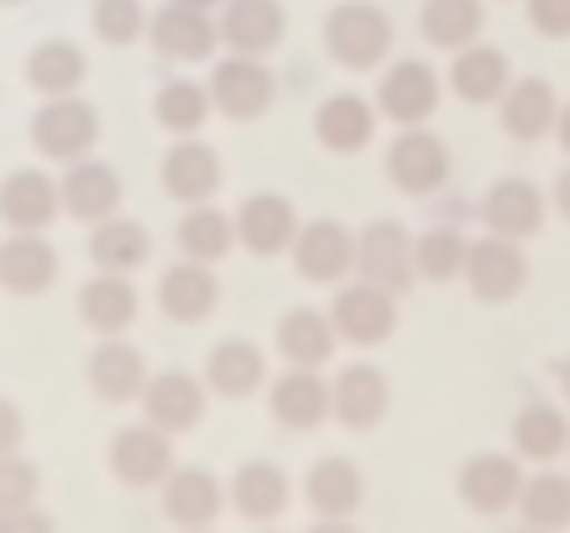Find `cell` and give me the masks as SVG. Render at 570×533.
Returning <instances> with one entry per match:
<instances>
[{
  "label": "cell",
  "mask_w": 570,
  "mask_h": 533,
  "mask_svg": "<svg viewBox=\"0 0 570 533\" xmlns=\"http://www.w3.org/2000/svg\"><path fill=\"white\" fill-rule=\"evenodd\" d=\"M325 52L351 73L377 69L393 52V21L372 0H341L325 17Z\"/></svg>",
  "instance_id": "1"
},
{
  "label": "cell",
  "mask_w": 570,
  "mask_h": 533,
  "mask_svg": "<svg viewBox=\"0 0 570 533\" xmlns=\"http://www.w3.org/2000/svg\"><path fill=\"white\" fill-rule=\"evenodd\" d=\"M387 178L409 199H430L450 184V147L434 137L430 126H403L387 147Z\"/></svg>",
  "instance_id": "2"
},
{
  "label": "cell",
  "mask_w": 570,
  "mask_h": 533,
  "mask_svg": "<svg viewBox=\"0 0 570 533\" xmlns=\"http://www.w3.org/2000/svg\"><path fill=\"white\" fill-rule=\"evenodd\" d=\"M356 277L382 293H409L414 288V236L397 220H372L356 236Z\"/></svg>",
  "instance_id": "3"
},
{
  "label": "cell",
  "mask_w": 570,
  "mask_h": 533,
  "mask_svg": "<svg viewBox=\"0 0 570 533\" xmlns=\"http://www.w3.org/2000/svg\"><path fill=\"white\" fill-rule=\"evenodd\" d=\"M523 461L519 455H498V450H487V455H471L461 465V476H455V492L466 502L476 517H502L513 513L523 497Z\"/></svg>",
  "instance_id": "4"
},
{
  "label": "cell",
  "mask_w": 570,
  "mask_h": 533,
  "mask_svg": "<svg viewBox=\"0 0 570 533\" xmlns=\"http://www.w3.org/2000/svg\"><path fill=\"white\" fill-rule=\"evenodd\" d=\"M461 277H466L471 298H482V304H513V298L529 288V257H523V241H502V236L471 241L466 273Z\"/></svg>",
  "instance_id": "5"
},
{
  "label": "cell",
  "mask_w": 570,
  "mask_h": 533,
  "mask_svg": "<svg viewBox=\"0 0 570 533\" xmlns=\"http://www.w3.org/2000/svg\"><path fill=\"white\" fill-rule=\"evenodd\" d=\"M440 95H445V79L424 58H397L377 85V116L397 126H424L440 110Z\"/></svg>",
  "instance_id": "6"
},
{
  "label": "cell",
  "mask_w": 570,
  "mask_h": 533,
  "mask_svg": "<svg viewBox=\"0 0 570 533\" xmlns=\"http://www.w3.org/2000/svg\"><path fill=\"white\" fill-rule=\"evenodd\" d=\"M330 325L351 345H382V340H393V329H397V298L362 283V277L341 283L335 304H330Z\"/></svg>",
  "instance_id": "7"
},
{
  "label": "cell",
  "mask_w": 570,
  "mask_h": 533,
  "mask_svg": "<svg viewBox=\"0 0 570 533\" xmlns=\"http://www.w3.org/2000/svg\"><path fill=\"white\" fill-rule=\"evenodd\" d=\"M110 476L131 492H153L174 476V440L153 424H131L110 440Z\"/></svg>",
  "instance_id": "8"
},
{
  "label": "cell",
  "mask_w": 570,
  "mask_h": 533,
  "mask_svg": "<svg viewBox=\"0 0 570 533\" xmlns=\"http://www.w3.org/2000/svg\"><path fill=\"white\" fill-rule=\"evenodd\" d=\"M482 220H487V236L529 241L550 220V194L539 189V184H529V178H498L482 199Z\"/></svg>",
  "instance_id": "9"
},
{
  "label": "cell",
  "mask_w": 570,
  "mask_h": 533,
  "mask_svg": "<svg viewBox=\"0 0 570 533\" xmlns=\"http://www.w3.org/2000/svg\"><path fill=\"white\" fill-rule=\"evenodd\" d=\"M387 408H393L387 372H377V366H366V362H351L335 372V382H330V413H335V424L366 434L387 418Z\"/></svg>",
  "instance_id": "10"
},
{
  "label": "cell",
  "mask_w": 570,
  "mask_h": 533,
  "mask_svg": "<svg viewBox=\"0 0 570 533\" xmlns=\"http://www.w3.org/2000/svg\"><path fill=\"white\" fill-rule=\"evenodd\" d=\"M294 267L309 283H351V273H356V236H351L341 220H309L298 225L294 236Z\"/></svg>",
  "instance_id": "11"
},
{
  "label": "cell",
  "mask_w": 570,
  "mask_h": 533,
  "mask_svg": "<svg viewBox=\"0 0 570 533\" xmlns=\"http://www.w3.org/2000/svg\"><path fill=\"white\" fill-rule=\"evenodd\" d=\"M273 73L262 58H242V52H230L225 63H215L209 73V105L225 110L230 121H257L262 110L273 105Z\"/></svg>",
  "instance_id": "12"
},
{
  "label": "cell",
  "mask_w": 570,
  "mask_h": 533,
  "mask_svg": "<svg viewBox=\"0 0 570 533\" xmlns=\"http://www.w3.org/2000/svg\"><path fill=\"white\" fill-rule=\"evenodd\" d=\"M95 137H100L95 110H89L85 100H73V95L48 100L32 121V147L42 157H58V162H79V157L95 147Z\"/></svg>",
  "instance_id": "13"
},
{
  "label": "cell",
  "mask_w": 570,
  "mask_h": 533,
  "mask_svg": "<svg viewBox=\"0 0 570 533\" xmlns=\"http://www.w3.org/2000/svg\"><path fill=\"white\" fill-rule=\"evenodd\" d=\"M147 32H153V48L163 58H174V63H199V58L220 48V27L209 21V11L178 6V0H168L157 17H147Z\"/></svg>",
  "instance_id": "14"
},
{
  "label": "cell",
  "mask_w": 570,
  "mask_h": 533,
  "mask_svg": "<svg viewBox=\"0 0 570 533\" xmlns=\"http://www.w3.org/2000/svg\"><path fill=\"white\" fill-rule=\"evenodd\" d=\"M498 121L513 141H544V137H554V121H560V95H554L550 79L523 73L498 100Z\"/></svg>",
  "instance_id": "15"
},
{
  "label": "cell",
  "mask_w": 570,
  "mask_h": 533,
  "mask_svg": "<svg viewBox=\"0 0 570 533\" xmlns=\"http://www.w3.org/2000/svg\"><path fill=\"white\" fill-rule=\"evenodd\" d=\"M220 513H225V486L209 476L205 465H174V476L163 482V517L174 529L194 533L209 529Z\"/></svg>",
  "instance_id": "16"
},
{
  "label": "cell",
  "mask_w": 570,
  "mask_h": 533,
  "mask_svg": "<svg viewBox=\"0 0 570 533\" xmlns=\"http://www.w3.org/2000/svg\"><path fill=\"white\" fill-rule=\"evenodd\" d=\"M445 85L455 89V100H466V105H498L508 95V85H513V63L492 42H471V48L450 52Z\"/></svg>",
  "instance_id": "17"
},
{
  "label": "cell",
  "mask_w": 570,
  "mask_h": 533,
  "mask_svg": "<svg viewBox=\"0 0 570 533\" xmlns=\"http://www.w3.org/2000/svg\"><path fill=\"white\" fill-rule=\"evenodd\" d=\"M141 418L163 430L168 440L174 434H189L199 418H205V387L199 377L189 372H163V377L147 382V393H141Z\"/></svg>",
  "instance_id": "18"
},
{
  "label": "cell",
  "mask_w": 570,
  "mask_h": 533,
  "mask_svg": "<svg viewBox=\"0 0 570 533\" xmlns=\"http://www.w3.org/2000/svg\"><path fill=\"white\" fill-rule=\"evenodd\" d=\"M225 502L246 517V523H277L294 502V486H288V471L273 461H246L230 486H225Z\"/></svg>",
  "instance_id": "19"
},
{
  "label": "cell",
  "mask_w": 570,
  "mask_h": 533,
  "mask_svg": "<svg viewBox=\"0 0 570 533\" xmlns=\"http://www.w3.org/2000/svg\"><path fill=\"white\" fill-rule=\"evenodd\" d=\"M215 27H220V42L230 52H242V58H267V52L283 42L288 17H283L277 0H225V11Z\"/></svg>",
  "instance_id": "20"
},
{
  "label": "cell",
  "mask_w": 570,
  "mask_h": 533,
  "mask_svg": "<svg viewBox=\"0 0 570 533\" xmlns=\"http://www.w3.org/2000/svg\"><path fill=\"white\" fill-rule=\"evenodd\" d=\"M267 408L283 430L309 434L330 418V382L320 372H304V366H288L283 377L267 387Z\"/></svg>",
  "instance_id": "21"
},
{
  "label": "cell",
  "mask_w": 570,
  "mask_h": 533,
  "mask_svg": "<svg viewBox=\"0 0 570 533\" xmlns=\"http://www.w3.org/2000/svg\"><path fill=\"white\" fill-rule=\"evenodd\" d=\"M230 220H236V241H242L252 257H277V251H288L298 236V215L283 194H252Z\"/></svg>",
  "instance_id": "22"
},
{
  "label": "cell",
  "mask_w": 570,
  "mask_h": 533,
  "mask_svg": "<svg viewBox=\"0 0 570 533\" xmlns=\"http://www.w3.org/2000/svg\"><path fill=\"white\" fill-rule=\"evenodd\" d=\"M157 304H163V314L178 319V325H205L209 314H215V304H220V283H215V273H209L205 261L184 257L178 267L163 273V283H157Z\"/></svg>",
  "instance_id": "23"
},
{
  "label": "cell",
  "mask_w": 570,
  "mask_h": 533,
  "mask_svg": "<svg viewBox=\"0 0 570 533\" xmlns=\"http://www.w3.org/2000/svg\"><path fill=\"white\" fill-rule=\"evenodd\" d=\"M163 189L174 194L178 205H209L220 189V157L205 141L184 137L174 152L163 157Z\"/></svg>",
  "instance_id": "24"
},
{
  "label": "cell",
  "mask_w": 570,
  "mask_h": 533,
  "mask_svg": "<svg viewBox=\"0 0 570 533\" xmlns=\"http://www.w3.org/2000/svg\"><path fill=\"white\" fill-rule=\"evenodd\" d=\"M58 199H63V209H69V215L100 225V220H110V215L121 209V178H116V168H110V162H89V157H79V162L63 172Z\"/></svg>",
  "instance_id": "25"
},
{
  "label": "cell",
  "mask_w": 570,
  "mask_h": 533,
  "mask_svg": "<svg viewBox=\"0 0 570 533\" xmlns=\"http://www.w3.org/2000/svg\"><path fill=\"white\" fill-rule=\"evenodd\" d=\"M304 502H309L320 517H351L366 502L362 465L346 461V455H325V461H314V471L304 476Z\"/></svg>",
  "instance_id": "26"
},
{
  "label": "cell",
  "mask_w": 570,
  "mask_h": 533,
  "mask_svg": "<svg viewBox=\"0 0 570 533\" xmlns=\"http://www.w3.org/2000/svg\"><path fill=\"white\" fill-rule=\"evenodd\" d=\"M372 131H377V110L362 95H330L314 110V137H320L325 152H341V157L362 152L366 141H372Z\"/></svg>",
  "instance_id": "27"
},
{
  "label": "cell",
  "mask_w": 570,
  "mask_h": 533,
  "mask_svg": "<svg viewBox=\"0 0 570 533\" xmlns=\"http://www.w3.org/2000/svg\"><path fill=\"white\" fill-rule=\"evenodd\" d=\"M205 387L215 397H252L267 387V356L252 340H220L205 362Z\"/></svg>",
  "instance_id": "28"
},
{
  "label": "cell",
  "mask_w": 570,
  "mask_h": 533,
  "mask_svg": "<svg viewBox=\"0 0 570 533\" xmlns=\"http://www.w3.org/2000/svg\"><path fill=\"white\" fill-rule=\"evenodd\" d=\"M335 325L330 314L320 309H288L277 319V356L288 366H304V372H320V366L335 356Z\"/></svg>",
  "instance_id": "29"
},
{
  "label": "cell",
  "mask_w": 570,
  "mask_h": 533,
  "mask_svg": "<svg viewBox=\"0 0 570 533\" xmlns=\"http://www.w3.org/2000/svg\"><path fill=\"white\" fill-rule=\"evenodd\" d=\"M63 209V199H58V184L52 178H42L37 168L27 172H11L6 184H0V220L11 225V230H42V225H52V215Z\"/></svg>",
  "instance_id": "30"
},
{
  "label": "cell",
  "mask_w": 570,
  "mask_h": 533,
  "mask_svg": "<svg viewBox=\"0 0 570 533\" xmlns=\"http://www.w3.org/2000/svg\"><path fill=\"white\" fill-rule=\"evenodd\" d=\"M147 362H141L137 345L126 340H100V351L89 356V387L105 397V403H137L147 393Z\"/></svg>",
  "instance_id": "31"
},
{
  "label": "cell",
  "mask_w": 570,
  "mask_h": 533,
  "mask_svg": "<svg viewBox=\"0 0 570 533\" xmlns=\"http://www.w3.org/2000/svg\"><path fill=\"white\" fill-rule=\"evenodd\" d=\"M513 455L534 465H554L570 455V418L554 403H523L513 418Z\"/></svg>",
  "instance_id": "32"
},
{
  "label": "cell",
  "mask_w": 570,
  "mask_h": 533,
  "mask_svg": "<svg viewBox=\"0 0 570 533\" xmlns=\"http://www.w3.org/2000/svg\"><path fill=\"white\" fill-rule=\"evenodd\" d=\"M487 27V0H424L419 11V32L440 52H461L471 42H482Z\"/></svg>",
  "instance_id": "33"
},
{
  "label": "cell",
  "mask_w": 570,
  "mask_h": 533,
  "mask_svg": "<svg viewBox=\"0 0 570 533\" xmlns=\"http://www.w3.org/2000/svg\"><path fill=\"white\" fill-rule=\"evenodd\" d=\"M52 277H58V257H52V246L32 230H17L11 241L0 246V288L6 293H21V298H32V293L52 288Z\"/></svg>",
  "instance_id": "34"
},
{
  "label": "cell",
  "mask_w": 570,
  "mask_h": 533,
  "mask_svg": "<svg viewBox=\"0 0 570 533\" xmlns=\"http://www.w3.org/2000/svg\"><path fill=\"white\" fill-rule=\"evenodd\" d=\"M513 513L523 517V529L539 533H566L570 529V471L539 465L534 476L523 482V497Z\"/></svg>",
  "instance_id": "35"
},
{
  "label": "cell",
  "mask_w": 570,
  "mask_h": 533,
  "mask_svg": "<svg viewBox=\"0 0 570 533\" xmlns=\"http://www.w3.org/2000/svg\"><path fill=\"white\" fill-rule=\"evenodd\" d=\"M79 314H85V325L95 329V335H121V329L137 319V288L116 273H100L79 293Z\"/></svg>",
  "instance_id": "36"
},
{
  "label": "cell",
  "mask_w": 570,
  "mask_h": 533,
  "mask_svg": "<svg viewBox=\"0 0 570 533\" xmlns=\"http://www.w3.org/2000/svg\"><path fill=\"white\" fill-rule=\"evenodd\" d=\"M147 251H153V241H147V230H141L137 220H121V215H110V220L95 225V236H89V257H95V267L100 273H137L141 261H147Z\"/></svg>",
  "instance_id": "37"
},
{
  "label": "cell",
  "mask_w": 570,
  "mask_h": 533,
  "mask_svg": "<svg viewBox=\"0 0 570 533\" xmlns=\"http://www.w3.org/2000/svg\"><path fill=\"white\" fill-rule=\"evenodd\" d=\"M85 52L73 48V42H42V48L27 58V79H32L37 95H48V100H63L73 89L85 85Z\"/></svg>",
  "instance_id": "38"
},
{
  "label": "cell",
  "mask_w": 570,
  "mask_h": 533,
  "mask_svg": "<svg viewBox=\"0 0 570 533\" xmlns=\"http://www.w3.org/2000/svg\"><path fill=\"white\" fill-rule=\"evenodd\" d=\"M230 246H236V220L225 215V209H209V205H194L178 225V251L189 261H220L230 257Z\"/></svg>",
  "instance_id": "39"
},
{
  "label": "cell",
  "mask_w": 570,
  "mask_h": 533,
  "mask_svg": "<svg viewBox=\"0 0 570 533\" xmlns=\"http://www.w3.org/2000/svg\"><path fill=\"white\" fill-rule=\"evenodd\" d=\"M466 251L471 241L455 230V225H434L414 241V277L424 283H450V277L466 273Z\"/></svg>",
  "instance_id": "40"
},
{
  "label": "cell",
  "mask_w": 570,
  "mask_h": 533,
  "mask_svg": "<svg viewBox=\"0 0 570 533\" xmlns=\"http://www.w3.org/2000/svg\"><path fill=\"white\" fill-rule=\"evenodd\" d=\"M153 116L163 131H174V137H194L209 116V89L194 85V79H174V85L157 89L153 100Z\"/></svg>",
  "instance_id": "41"
},
{
  "label": "cell",
  "mask_w": 570,
  "mask_h": 533,
  "mask_svg": "<svg viewBox=\"0 0 570 533\" xmlns=\"http://www.w3.org/2000/svg\"><path fill=\"white\" fill-rule=\"evenodd\" d=\"M95 32H100V42H110V48L137 42V37L147 32L141 0H95Z\"/></svg>",
  "instance_id": "42"
},
{
  "label": "cell",
  "mask_w": 570,
  "mask_h": 533,
  "mask_svg": "<svg viewBox=\"0 0 570 533\" xmlns=\"http://www.w3.org/2000/svg\"><path fill=\"white\" fill-rule=\"evenodd\" d=\"M37 476L32 461H21V455H0V513H21V507H37Z\"/></svg>",
  "instance_id": "43"
},
{
  "label": "cell",
  "mask_w": 570,
  "mask_h": 533,
  "mask_svg": "<svg viewBox=\"0 0 570 533\" xmlns=\"http://www.w3.org/2000/svg\"><path fill=\"white\" fill-rule=\"evenodd\" d=\"M523 11H529V27L539 37H550V42L570 37V0H523Z\"/></svg>",
  "instance_id": "44"
},
{
  "label": "cell",
  "mask_w": 570,
  "mask_h": 533,
  "mask_svg": "<svg viewBox=\"0 0 570 533\" xmlns=\"http://www.w3.org/2000/svg\"><path fill=\"white\" fill-rule=\"evenodd\" d=\"M21 434H27V424H21L17 403H6V397H0V455H17Z\"/></svg>",
  "instance_id": "45"
},
{
  "label": "cell",
  "mask_w": 570,
  "mask_h": 533,
  "mask_svg": "<svg viewBox=\"0 0 570 533\" xmlns=\"http://www.w3.org/2000/svg\"><path fill=\"white\" fill-rule=\"evenodd\" d=\"M0 533H52V517H42L37 507H21V513H0Z\"/></svg>",
  "instance_id": "46"
},
{
  "label": "cell",
  "mask_w": 570,
  "mask_h": 533,
  "mask_svg": "<svg viewBox=\"0 0 570 533\" xmlns=\"http://www.w3.org/2000/svg\"><path fill=\"white\" fill-rule=\"evenodd\" d=\"M550 209H560V215L570 220V168L560 172V178H554V189H550Z\"/></svg>",
  "instance_id": "47"
},
{
  "label": "cell",
  "mask_w": 570,
  "mask_h": 533,
  "mask_svg": "<svg viewBox=\"0 0 570 533\" xmlns=\"http://www.w3.org/2000/svg\"><path fill=\"white\" fill-rule=\"evenodd\" d=\"M554 141L566 147V157H570V100H560V121H554Z\"/></svg>",
  "instance_id": "48"
},
{
  "label": "cell",
  "mask_w": 570,
  "mask_h": 533,
  "mask_svg": "<svg viewBox=\"0 0 570 533\" xmlns=\"http://www.w3.org/2000/svg\"><path fill=\"white\" fill-rule=\"evenodd\" d=\"M309 533H356V529H351V517H320Z\"/></svg>",
  "instance_id": "49"
},
{
  "label": "cell",
  "mask_w": 570,
  "mask_h": 533,
  "mask_svg": "<svg viewBox=\"0 0 570 533\" xmlns=\"http://www.w3.org/2000/svg\"><path fill=\"white\" fill-rule=\"evenodd\" d=\"M554 382H560V397L570 403V356H560V362H554Z\"/></svg>",
  "instance_id": "50"
},
{
  "label": "cell",
  "mask_w": 570,
  "mask_h": 533,
  "mask_svg": "<svg viewBox=\"0 0 570 533\" xmlns=\"http://www.w3.org/2000/svg\"><path fill=\"white\" fill-rule=\"evenodd\" d=\"M178 6H199V11H209V6H215V0H178Z\"/></svg>",
  "instance_id": "51"
},
{
  "label": "cell",
  "mask_w": 570,
  "mask_h": 533,
  "mask_svg": "<svg viewBox=\"0 0 570 533\" xmlns=\"http://www.w3.org/2000/svg\"><path fill=\"white\" fill-rule=\"evenodd\" d=\"M519 533H539V529H519Z\"/></svg>",
  "instance_id": "52"
},
{
  "label": "cell",
  "mask_w": 570,
  "mask_h": 533,
  "mask_svg": "<svg viewBox=\"0 0 570 533\" xmlns=\"http://www.w3.org/2000/svg\"><path fill=\"white\" fill-rule=\"evenodd\" d=\"M262 533H277V529H262Z\"/></svg>",
  "instance_id": "53"
},
{
  "label": "cell",
  "mask_w": 570,
  "mask_h": 533,
  "mask_svg": "<svg viewBox=\"0 0 570 533\" xmlns=\"http://www.w3.org/2000/svg\"><path fill=\"white\" fill-rule=\"evenodd\" d=\"M194 533H209V529H194Z\"/></svg>",
  "instance_id": "54"
},
{
  "label": "cell",
  "mask_w": 570,
  "mask_h": 533,
  "mask_svg": "<svg viewBox=\"0 0 570 533\" xmlns=\"http://www.w3.org/2000/svg\"><path fill=\"white\" fill-rule=\"evenodd\" d=\"M6 6H11V0H6Z\"/></svg>",
  "instance_id": "55"
}]
</instances>
